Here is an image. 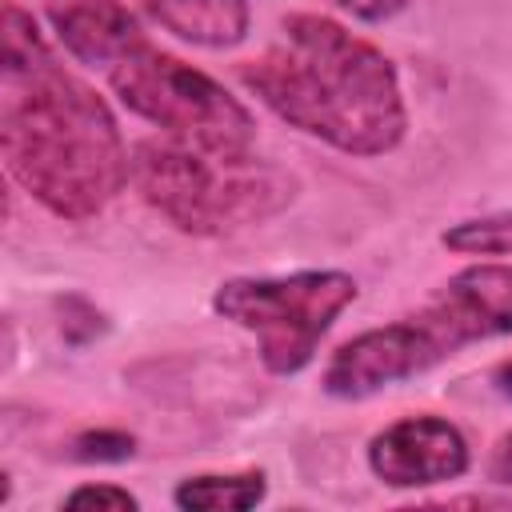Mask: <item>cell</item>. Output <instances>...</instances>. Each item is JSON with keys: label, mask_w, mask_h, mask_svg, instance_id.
Instances as JSON below:
<instances>
[{"label": "cell", "mask_w": 512, "mask_h": 512, "mask_svg": "<svg viewBox=\"0 0 512 512\" xmlns=\"http://www.w3.org/2000/svg\"><path fill=\"white\" fill-rule=\"evenodd\" d=\"M236 72L288 128L344 156L372 160L400 148L408 136V104L396 64L384 48L332 16H284L280 36Z\"/></svg>", "instance_id": "cell-1"}, {"label": "cell", "mask_w": 512, "mask_h": 512, "mask_svg": "<svg viewBox=\"0 0 512 512\" xmlns=\"http://www.w3.org/2000/svg\"><path fill=\"white\" fill-rule=\"evenodd\" d=\"M4 84L0 152L8 176L60 220L100 216L132 180V152L108 100L56 60Z\"/></svg>", "instance_id": "cell-2"}, {"label": "cell", "mask_w": 512, "mask_h": 512, "mask_svg": "<svg viewBox=\"0 0 512 512\" xmlns=\"http://www.w3.org/2000/svg\"><path fill=\"white\" fill-rule=\"evenodd\" d=\"M132 188L184 236H228L264 224L300 196V180L256 152L220 156L172 136L132 148Z\"/></svg>", "instance_id": "cell-3"}, {"label": "cell", "mask_w": 512, "mask_h": 512, "mask_svg": "<svg viewBox=\"0 0 512 512\" xmlns=\"http://www.w3.org/2000/svg\"><path fill=\"white\" fill-rule=\"evenodd\" d=\"M356 296V276L340 268H300L280 276H232L212 292V312L256 336V356L272 376H296L312 364L320 340Z\"/></svg>", "instance_id": "cell-4"}, {"label": "cell", "mask_w": 512, "mask_h": 512, "mask_svg": "<svg viewBox=\"0 0 512 512\" xmlns=\"http://www.w3.org/2000/svg\"><path fill=\"white\" fill-rule=\"evenodd\" d=\"M108 88L132 116L148 120L172 140L220 156H240L256 144V116L216 76L148 40L108 68Z\"/></svg>", "instance_id": "cell-5"}, {"label": "cell", "mask_w": 512, "mask_h": 512, "mask_svg": "<svg viewBox=\"0 0 512 512\" xmlns=\"http://www.w3.org/2000/svg\"><path fill=\"white\" fill-rule=\"evenodd\" d=\"M408 320L436 364L468 344L512 336V264L480 260L460 268L416 312H408Z\"/></svg>", "instance_id": "cell-6"}, {"label": "cell", "mask_w": 512, "mask_h": 512, "mask_svg": "<svg viewBox=\"0 0 512 512\" xmlns=\"http://www.w3.org/2000/svg\"><path fill=\"white\" fill-rule=\"evenodd\" d=\"M472 464L464 432L432 412L400 416L368 440V468L388 488H432L460 480Z\"/></svg>", "instance_id": "cell-7"}, {"label": "cell", "mask_w": 512, "mask_h": 512, "mask_svg": "<svg viewBox=\"0 0 512 512\" xmlns=\"http://www.w3.org/2000/svg\"><path fill=\"white\" fill-rule=\"evenodd\" d=\"M432 356L420 344L416 328L408 316L380 324V328H364L352 340H344L320 376V388L336 400H368L384 388H396L404 380H416L424 372H432Z\"/></svg>", "instance_id": "cell-8"}, {"label": "cell", "mask_w": 512, "mask_h": 512, "mask_svg": "<svg viewBox=\"0 0 512 512\" xmlns=\"http://www.w3.org/2000/svg\"><path fill=\"white\" fill-rule=\"evenodd\" d=\"M48 24L60 48L84 68H112L140 40V20L120 0H56L48 4Z\"/></svg>", "instance_id": "cell-9"}, {"label": "cell", "mask_w": 512, "mask_h": 512, "mask_svg": "<svg viewBox=\"0 0 512 512\" xmlns=\"http://www.w3.org/2000/svg\"><path fill=\"white\" fill-rule=\"evenodd\" d=\"M140 12L196 48H236L252 28L248 0H140Z\"/></svg>", "instance_id": "cell-10"}, {"label": "cell", "mask_w": 512, "mask_h": 512, "mask_svg": "<svg viewBox=\"0 0 512 512\" xmlns=\"http://www.w3.org/2000/svg\"><path fill=\"white\" fill-rule=\"evenodd\" d=\"M264 496H268V476L260 468L200 472V476H184L172 488V504L184 512H248L264 504Z\"/></svg>", "instance_id": "cell-11"}, {"label": "cell", "mask_w": 512, "mask_h": 512, "mask_svg": "<svg viewBox=\"0 0 512 512\" xmlns=\"http://www.w3.org/2000/svg\"><path fill=\"white\" fill-rule=\"evenodd\" d=\"M52 48L36 24V16L28 8H20L16 0H4V20H0V64H4V80H20L32 76L36 68L52 64Z\"/></svg>", "instance_id": "cell-12"}, {"label": "cell", "mask_w": 512, "mask_h": 512, "mask_svg": "<svg viewBox=\"0 0 512 512\" xmlns=\"http://www.w3.org/2000/svg\"><path fill=\"white\" fill-rule=\"evenodd\" d=\"M440 244L456 256H512V208L456 220L440 232Z\"/></svg>", "instance_id": "cell-13"}, {"label": "cell", "mask_w": 512, "mask_h": 512, "mask_svg": "<svg viewBox=\"0 0 512 512\" xmlns=\"http://www.w3.org/2000/svg\"><path fill=\"white\" fill-rule=\"evenodd\" d=\"M68 456L76 464H124L136 456V436L124 428H88L72 436Z\"/></svg>", "instance_id": "cell-14"}, {"label": "cell", "mask_w": 512, "mask_h": 512, "mask_svg": "<svg viewBox=\"0 0 512 512\" xmlns=\"http://www.w3.org/2000/svg\"><path fill=\"white\" fill-rule=\"evenodd\" d=\"M60 312H64L60 332H64V340H68L72 348H84L88 340H96V336L108 328V320H104L84 296H64V300H60Z\"/></svg>", "instance_id": "cell-15"}, {"label": "cell", "mask_w": 512, "mask_h": 512, "mask_svg": "<svg viewBox=\"0 0 512 512\" xmlns=\"http://www.w3.org/2000/svg\"><path fill=\"white\" fill-rule=\"evenodd\" d=\"M64 508H104V512H136L140 500L120 484H80L64 500Z\"/></svg>", "instance_id": "cell-16"}, {"label": "cell", "mask_w": 512, "mask_h": 512, "mask_svg": "<svg viewBox=\"0 0 512 512\" xmlns=\"http://www.w3.org/2000/svg\"><path fill=\"white\" fill-rule=\"evenodd\" d=\"M340 12H348L352 20H364V24H384L392 16H400L412 0H332Z\"/></svg>", "instance_id": "cell-17"}, {"label": "cell", "mask_w": 512, "mask_h": 512, "mask_svg": "<svg viewBox=\"0 0 512 512\" xmlns=\"http://www.w3.org/2000/svg\"><path fill=\"white\" fill-rule=\"evenodd\" d=\"M484 468H488V480H492V484H512V428L492 444Z\"/></svg>", "instance_id": "cell-18"}, {"label": "cell", "mask_w": 512, "mask_h": 512, "mask_svg": "<svg viewBox=\"0 0 512 512\" xmlns=\"http://www.w3.org/2000/svg\"><path fill=\"white\" fill-rule=\"evenodd\" d=\"M492 388H496L504 400H512V360H500V364L492 368Z\"/></svg>", "instance_id": "cell-19"}]
</instances>
